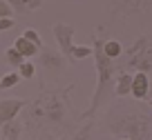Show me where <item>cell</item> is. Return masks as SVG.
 <instances>
[{
    "label": "cell",
    "mask_w": 152,
    "mask_h": 140,
    "mask_svg": "<svg viewBox=\"0 0 152 140\" xmlns=\"http://www.w3.org/2000/svg\"><path fill=\"white\" fill-rule=\"evenodd\" d=\"M103 45H105V40L96 38V33H94V45H92L94 47V56L92 58H94V69H96V74H99V84H96V91H94V96H92V100H90V109L85 111V118L96 111V107L103 102L107 89L112 87V82H114V60L105 56Z\"/></svg>",
    "instance_id": "1"
},
{
    "label": "cell",
    "mask_w": 152,
    "mask_h": 140,
    "mask_svg": "<svg viewBox=\"0 0 152 140\" xmlns=\"http://www.w3.org/2000/svg\"><path fill=\"white\" fill-rule=\"evenodd\" d=\"M54 31V40H56L58 49L65 58H72V47H74V27L67 22H56L52 27Z\"/></svg>",
    "instance_id": "2"
},
{
    "label": "cell",
    "mask_w": 152,
    "mask_h": 140,
    "mask_svg": "<svg viewBox=\"0 0 152 140\" xmlns=\"http://www.w3.org/2000/svg\"><path fill=\"white\" fill-rule=\"evenodd\" d=\"M148 49H143V45H141V40L134 45V49L130 47V53L134 51V58H130V65H137L139 67V71H148V69H152V38H148Z\"/></svg>",
    "instance_id": "3"
},
{
    "label": "cell",
    "mask_w": 152,
    "mask_h": 140,
    "mask_svg": "<svg viewBox=\"0 0 152 140\" xmlns=\"http://www.w3.org/2000/svg\"><path fill=\"white\" fill-rule=\"evenodd\" d=\"M25 107V100L20 98H5L0 100V127H5L7 122L16 120V116H18V111Z\"/></svg>",
    "instance_id": "4"
},
{
    "label": "cell",
    "mask_w": 152,
    "mask_h": 140,
    "mask_svg": "<svg viewBox=\"0 0 152 140\" xmlns=\"http://www.w3.org/2000/svg\"><path fill=\"white\" fill-rule=\"evenodd\" d=\"M40 62H43L45 69H52V71H63L67 67V58L63 56L61 51H54V49H47V47H43L40 49Z\"/></svg>",
    "instance_id": "5"
},
{
    "label": "cell",
    "mask_w": 152,
    "mask_h": 140,
    "mask_svg": "<svg viewBox=\"0 0 152 140\" xmlns=\"http://www.w3.org/2000/svg\"><path fill=\"white\" fill-rule=\"evenodd\" d=\"M148 91H150V78L145 71H137L132 78V98L137 100H145Z\"/></svg>",
    "instance_id": "6"
},
{
    "label": "cell",
    "mask_w": 152,
    "mask_h": 140,
    "mask_svg": "<svg viewBox=\"0 0 152 140\" xmlns=\"http://www.w3.org/2000/svg\"><path fill=\"white\" fill-rule=\"evenodd\" d=\"M132 74H128V71H121L119 76H116V84H114V96H119V98H123V96H132Z\"/></svg>",
    "instance_id": "7"
},
{
    "label": "cell",
    "mask_w": 152,
    "mask_h": 140,
    "mask_svg": "<svg viewBox=\"0 0 152 140\" xmlns=\"http://www.w3.org/2000/svg\"><path fill=\"white\" fill-rule=\"evenodd\" d=\"M14 47H16V51H18L25 60H29V58H34V56H38V53H40V47H36L34 42H29L27 38H23V36L16 38Z\"/></svg>",
    "instance_id": "8"
},
{
    "label": "cell",
    "mask_w": 152,
    "mask_h": 140,
    "mask_svg": "<svg viewBox=\"0 0 152 140\" xmlns=\"http://www.w3.org/2000/svg\"><path fill=\"white\" fill-rule=\"evenodd\" d=\"M0 129H2V138H5V140H20L23 122H20V120H11V122H7L5 127H0Z\"/></svg>",
    "instance_id": "9"
},
{
    "label": "cell",
    "mask_w": 152,
    "mask_h": 140,
    "mask_svg": "<svg viewBox=\"0 0 152 140\" xmlns=\"http://www.w3.org/2000/svg\"><path fill=\"white\" fill-rule=\"evenodd\" d=\"M94 56V47L92 45H74L72 47V60H85Z\"/></svg>",
    "instance_id": "10"
},
{
    "label": "cell",
    "mask_w": 152,
    "mask_h": 140,
    "mask_svg": "<svg viewBox=\"0 0 152 140\" xmlns=\"http://www.w3.org/2000/svg\"><path fill=\"white\" fill-rule=\"evenodd\" d=\"M5 62L9 67H14V69H18V67L25 62V58L16 51V47H9V49H5Z\"/></svg>",
    "instance_id": "11"
},
{
    "label": "cell",
    "mask_w": 152,
    "mask_h": 140,
    "mask_svg": "<svg viewBox=\"0 0 152 140\" xmlns=\"http://www.w3.org/2000/svg\"><path fill=\"white\" fill-rule=\"evenodd\" d=\"M103 49H105V56L107 58H119L121 53H123V45H121L119 40H105V45H103Z\"/></svg>",
    "instance_id": "12"
},
{
    "label": "cell",
    "mask_w": 152,
    "mask_h": 140,
    "mask_svg": "<svg viewBox=\"0 0 152 140\" xmlns=\"http://www.w3.org/2000/svg\"><path fill=\"white\" fill-rule=\"evenodd\" d=\"M18 82H20V74L18 71H9V74H5L2 78H0V89H11Z\"/></svg>",
    "instance_id": "13"
},
{
    "label": "cell",
    "mask_w": 152,
    "mask_h": 140,
    "mask_svg": "<svg viewBox=\"0 0 152 140\" xmlns=\"http://www.w3.org/2000/svg\"><path fill=\"white\" fill-rule=\"evenodd\" d=\"M152 5V0H123L125 11H137V9H145Z\"/></svg>",
    "instance_id": "14"
},
{
    "label": "cell",
    "mask_w": 152,
    "mask_h": 140,
    "mask_svg": "<svg viewBox=\"0 0 152 140\" xmlns=\"http://www.w3.org/2000/svg\"><path fill=\"white\" fill-rule=\"evenodd\" d=\"M18 74H20V78H25V80H31V78H34V74H36V67H34V62L25 60L23 65L18 67Z\"/></svg>",
    "instance_id": "15"
},
{
    "label": "cell",
    "mask_w": 152,
    "mask_h": 140,
    "mask_svg": "<svg viewBox=\"0 0 152 140\" xmlns=\"http://www.w3.org/2000/svg\"><path fill=\"white\" fill-rule=\"evenodd\" d=\"M23 38H27V40L29 42H34V45H36V47H40V49H43V38H40V36H38V31H36V29H25V31H23Z\"/></svg>",
    "instance_id": "16"
},
{
    "label": "cell",
    "mask_w": 152,
    "mask_h": 140,
    "mask_svg": "<svg viewBox=\"0 0 152 140\" xmlns=\"http://www.w3.org/2000/svg\"><path fill=\"white\" fill-rule=\"evenodd\" d=\"M16 11L11 9V5L7 2V0H0V18H11Z\"/></svg>",
    "instance_id": "17"
},
{
    "label": "cell",
    "mask_w": 152,
    "mask_h": 140,
    "mask_svg": "<svg viewBox=\"0 0 152 140\" xmlns=\"http://www.w3.org/2000/svg\"><path fill=\"white\" fill-rule=\"evenodd\" d=\"M7 2L11 5V9H14L16 14H25V11H27V7H25L23 0H7Z\"/></svg>",
    "instance_id": "18"
},
{
    "label": "cell",
    "mask_w": 152,
    "mask_h": 140,
    "mask_svg": "<svg viewBox=\"0 0 152 140\" xmlns=\"http://www.w3.org/2000/svg\"><path fill=\"white\" fill-rule=\"evenodd\" d=\"M25 7H27V11H38L40 7H43V0H23Z\"/></svg>",
    "instance_id": "19"
},
{
    "label": "cell",
    "mask_w": 152,
    "mask_h": 140,
    "mask_svg": "<svg viewBox=\"0 0 152 140\" xmlns=\"http://www.w3.org/2000/svg\"><path fill=\"white\" fill-rule=\"evenodd\" d=\"M14 25H16V20H14V18H0V33L7 31V29H11Z\"/></svg>",
    "instance_id": "20"
},
{
    "label": "cell",
    "mask_w": 152,
    "mask_h": 140,
    "mask_svg": "<svg viewBox=\"0 0 152 140\" xmlns=\"http://www.w3.org/2000/svg\"><path fill=\"white\" fill-rule=\"evenodd\" d=\"M119 140H132V138H119Z\"/></svg>",
    "instance_id": "21"
},
{
    "label": "cell",
    "mask_w": 152,
    "mask_h": 140,
    "mask_svg": "<svg viewBox=\"0 0 152 140\" xmlns=\"http://www.w3.org/2000/svg\"><path fill=\"white\" fill-rule=\"evenodd\" d=\"M150 105H152V98H150Z\"/></svg>",
    "instance_id": "22"
}]
</instances>
